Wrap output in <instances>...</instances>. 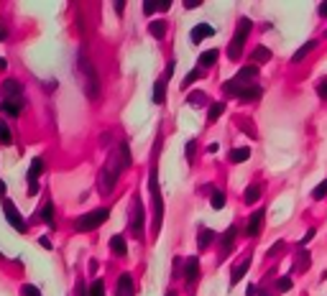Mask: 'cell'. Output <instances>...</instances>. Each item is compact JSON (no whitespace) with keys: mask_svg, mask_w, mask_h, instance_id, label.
I'll use <instances>...</instances> for the list:
<instances>
[{"mask_svg":"<svg viewBox=\"0 0 327 296\" xmlns=\"http://www.w3.org/2000/svg\"><path fill=\"white\" fill-rule=\"evenodd\" d=\"M243 199H246V204H256V202L261 199V186H258V184H251V186L246 189Z\"/></svg>","mask_w":327,"mask_h":296,"instance_id":"83f0119b","label":"cell"},{"mask_svg":"<svg viewBox=\"0 0 327 296\" xmlns=\"http://www.w3.org/2000/svg\"><path fill=\"white\" fill-rule=\"evenodd\" d=\"M143 220H146V215H143L141 197L133 194V204H130V235L138 238V240L143 238Z\"/></svg>","mask_w":327,"mask_h":296,"instance_id":"52a82bcc","label":"cell"},{"mask_svg":"<svg viewBox=\"0 0 327 296\" xmlns=\"http://www.w3.org/2000/svg\"><path fill=\"white\" fill-rule=\"evenodd\" d=\"M325 194H327V179H325V181H322V184L315 189V192H312V197H315V199H322Z\"/></svg>","mask_w":327,"mask_h":296,"instance_id":"74e56055","label":"cell"},{"mask_svg":"<svg viewBox=\"0 0 327 296\" xmlns=\"http://www.w3.org/2000/svg\"><path fill=\"white\" fill-rule=\"evenodd\" d=\"M212 33H215V28H212L210 23H197V26H194V28H192V33H189V38L194 41V44H200V41H202V38H210Z\"/></svg>","mask_w":327,"mask_h":296,"instance_id":"9a60e30c","label":"cell"},{"mask_svg":"<svg viewBox=\"0 0 327 296\" xmlns=\"http://www.w3.org/2000/svg\"><path fill=\"white\" fill-rule=\"evenodd\" d=\"M0 110H5L8 115L18 118L20 110H23V100H3V105H0Z\"/></svg>","mask_w":327,"mask_h":296,"instance_id":"d6986e66","label":"cell"},{"mask_svg":"<svg viewBox=\"0 0 327 296\" xmlns=\"http://www.w3.org/2000/svg\"><path fill=\"white\" fill-rule=\"evenodd\" d=\"M0 197H5V181L0 179Z\"/></svg>","mask_w":327,"mask_h":296,"instance_id":"816d5d0a","label":"cell"},{"mask_svg":"<svg viewBox=\"0 0 327 296\" xmlns=\"http://www.w3.org/2000/svg\"><path fill=\"white\" fill-rule=\"evenodd\" d=\"M320 15H322V18H327V3H322V5H320Z\"/></svg>","mask_w":327,"mask_h":296,"instance_id":"f907efd6","label":"cell"},{"mask_svg":"<svg viewBox=\"0 0 327 296\" xmlns=\"http://www.w3.org/2000/svg\"><path fill=\"white\" fill-rule=\"evenodd\" d=\"M38 243H41V245H43V248H46V250H51V240H49V238H41V240H38Z\"/></svg>","mask_w":327,"mask_h":296,"instance_id":"7dc6e473","label":"cell"},{"mask_svg":"<svg viewBox=\"0 0 327 296\" xmlns=\"http://www.w3.org/2000/svg\"><path fill=\"white\" fill-rule=\"evenodd\" d=\"M223 90H225V95L241 97V100H258V97H261V87H258L256 82H253V84H243V82L230 79V82L223 84Z\"/></svg>","mask_w":327,"mask_h":296,"instance_id":"5b68a950","label":"cell"},{"mask_svg":"<svg viewBox=\"0 0 327 296\" xmlns=\"http://www.w3.org/2000/svg\"><path fill=\"white\" fill-rule=\"evenodd\" d=\"M217 49H210V51H205V54H200V59H197V64L202 67V69H207V67H212L215 61H217Z\"/></svg>","mask_w":327,"mask_h":296,"instance_id":"603a6c76","label":"cell"},{"mask_svg":"<svg viewBox=\"0 0 327 296\" xmlns=\"http://www.w3.org/2000/svg\"><path fill=\"white\" fill-rule=\"evenodd\" d=\"M77 74H79V82H82L84 95L90 97V100H95L97 92H100V79H97L95 67L90 64V59H87L84 54H79V59H77Z\"/></svg>","mask_w":327,"mask_h":296,"instance_id":"7a4b0ae2","label":"cell"},{"mask_svg":"<svg viewBox=\"0 0 327 296\" xmlns=\"http://www.w3.org/2000/svg\"><path fill=\"white\" fill-rule=\"evenodd\" d=\"M248 268H251V256H246L241 263H238L235 268H233V273H230V286H235L238 281H241L246 273H248Z\"/></svg>","mask_w":327,"mask_h":296,"instance_id":"2e32d148","label":"cell"},{"mask_svg":"<svg viewBox=\"0 0 327 296\" xmlns=\"http://www.w3.org/2000/svg\"><path fill=\"white\" fill-rule=\"evenodd\" d=\"M171 72H174V61H169L166 74H164V77H159V79H156V84H154V102H156V105H164V100H166V82H169Z\"/></svg>","mask_w":327,"mask_h":296,"instance_id":"ba28073f","label":"cell"},{"mask_svg":"<svg viewBox=\"0 0 327 296\" xmlns=\"http://www.w3.org/2000/svg\"><path fill=\"white\" fill-rule=\"evenodd\" d=\"M317 95H320L322 100H327V79H322V82L317 84Z\"/></svg>","mask_w":327,"mask_h":296,"instance_id":"ab89813d","label":"cell"},{"mask_svg":"<svg viewBox=\"0 0 327 296\" xmlns=\"http://www.w3.org/2000/svg\"><path fill=\"white\" fill-rule=\"evenodd\" d=\"M197 276H200V261L192 256V258L184 261V281L192 286L194 281H197Z\"/></svg>","mask_w":327,"mask_h":296,"instance_id":"4fadbf2b","label":"cell"},{"mask_svg":"<svg viewBox=\"0 0 327 296\" xmlns=\"http://www.w3.org/2000/svg\"><path fill=\"white\" fill-rule=\"evenodd\" d=\"M258 294V289L256 286H248V291H246V296H256Z\"/></svg>","mask_w":327,"mask_h":296,"instance_id":"681fc988","label":"cell"},{"mask_svg":"<svg viewBox=\"0 0 327 296\" xmlns=\"http://www.w3.org/2000/svg\"><path fill=\"white\" fill-rule=\"evenodd\" d=\"M256 77H258V67H243L241 72L235 74V82H243V84H253L256 82Z\"/></svg>","mask_w":327,"mask_h":296,"instance_id":"ac0fdd59","label":"cell"},{"mask_svg":"<svg viewBox=\"0 0 327 296\" xmlns=\"http://www.w3.org/2000/svg\"><path fill=\"white\" fill-rule=\"evenodd\" d=\"M261 225H264V209H256V212L251 215V220H248L246 235H248V238H256L258 232H261Z\"/></svg>","mask_w":327,"mask_h":296,"instance_id":"5bb4252c","label":"cell"},{"mask_svg":"<svg viewBox=\"0 0 327 296\" xmlns=\"http://www.w3.org/2000/svg\"><path fill=\"white\" fill-rule=\"evenodd\" d=\"M115 13H125V3H115Z\"/></svg>","mask_w":327,"mask_h":296,"instance_id":"c3c4849f","label":"cell"},{"mask_svg":"<svg viewBox=\"0 0 327 296\" xmlns=\"http://www.w3.org/2000/svg\"><path fill=\"white\" fill-rule=\"evenodd\" d=\"M271 59V51L266 49V46H258L253 54H251V61H253V67L256 64H266V61Z\"/></svg>","mask_w":327,"mask_h":296,"instance_id":"cb8c5ba5","label":"cell"},{"mask_svg":"<svg viewBox=\"0 0 327 296\" xmlns=\"http://www.w3.org/2000/svg\"><path fill=\"white\" fill-rule=\"evenodd\" d=\"M20 294L23 296H41V289H36L33 284H23L20 286Z\"/></svg>","mask_w":327,"mask_h":296,"instance_id":"d590c367","label":"cell"},{"mask_svg":"<svg viewBox=\"0 0 327 296\" xmlns=\"http://www.w3.org/2000/svg\"><path fill=\"white\" fill-rule=\"evenodd\" d=\"M325 36H327V33H325Z\"/></svg>","mask_w":327,"mask_h":296,"instance_id":"9f6ffc18","label":"cell"},{"mask_svg":"<svg viewBox=\"0 0 327 296\" xmlns=\"http://www.w3.org/2000/svg\"><path fill=\"white\" fill-rule=\"evenodd\" d=\"M5 67H8V61H5L3 56H0V69H5Z\"/></svg>","mask_w":327,"mask_h":296,"instance_id":"f5cc1de1","label":"cell"},{"mask_svg":"<svg viewBox=\"0 0 327 296\" xmlns=\"http://www.w3.org/2000/svg\"><path fill=\"white\" fill-rule=\"evenodd\" d=\"M292 289V279L289 276H281L279 281H276V291H281V294H287Z\"/></svg>","mask_w":327,"mask_h":296,"instance_id":"e575fe53","label":"cell"},{"mask_svg":"<svg viewBox=\"0 0 327 296\" xmlns=\"http://www.w3.org/2000/svg\"><path fill=\"white\" fill-rule=\"evenodd\" d=\"M258 296H269V294H266V291H258Z\"/></svg>","mask_w":327,"mask_h":296,"instance_id":"db71d44e","label":"cell"},{"mask_svg":"<svg viewBox=\"0 0 327 296\" xmlns=\"http://www.w3.org/2000/svg\"><path fill=\"white\" fill-rule=\"evenodd\" d=\"M128 166H130V148H128V143H118V148L107 156L102 171L97 176V192L102 197H107L115 189L118 176L123 174V168H128Z\"/></svg>","mask_w":327,"mask_h":296,"instance_id":"6da1fadb","label":"cell"},{"mask_svg":"<svg viewBox=\"0 0 327 296\" xmlns=\"http://www.w3.org/2000/svg\"><path fill=\"white\" fill-rule=\"evenodd\" d=\"M107 215H110V209H107V207L95 209V212H87V215H82V217L74 220V230L77 232H92V230H97L107 220Z\"/></svg>","mask_w":327,"mask_h":296,"instance_id":"277c9868","label":"cell"},{"mask_svg":"<svg viewBox=\"0 0 327 296\" xmlns=\"http://www.w3.org/2000/svg\"><path fill=\"white\" fill-rule=\"evenodd\" d=\"M148 33L154 36V38H164L166 36V23H164V20H151V23H148Z\"/></svg>","mask_w":327,"mask_h":296,"instance_id":"484cf974","label":"cell"},{"mask_svg":"<svg viewBox=\"0 0 327 296\" xmlns=\"http://www.w3.org/2000/svg\"><path fill=\"white\" fill-rule=\"evenodd\" d=\"M248 156H251L248 146H241V148H233V151H230V161L233 163H243V161H248Z\"/></svg>","mask_w":327,"mask_h":296,"instance_id":"7402d4cb","label":"cell"},{"mask_svg":"<svg viewBox=\"0 0 327 296\" xmlns=\"http://www.w3.org/2000/svg\"><path fill=\"white\" fill-rule=\"evenodd\" d=\"M184 5L192 10V8H197V5H200V0H184Z\"/></svg>","mask_w":327,"mask_h":296,"instance_id":"ee69618b","label":"cell"},{"mask_svg":"<svg viewBox=\"0 0 327 296\" xmlns=\"http://www.w3.org/2000/svg\"><path fill=\"white\" fill-rule=\"evenodd\" d=\"M200 74H202L200 69H192V72H189V74L184 77V84H182V87H187V84H192L194 79H200Z\"/></svg>","mask_w":327,"mask_h":296,"instance_id":"f35d334b","label":"cell"},{"mask_svg":"<svg viewBox=\"0 0 327 296\" xmlns=\"http://www.w3.org/2000/svg\"><path fill=\"white\" fill-rule=\"evenodd\" d=\"M148 189H151V202H154V235H159V232H161V222H164V199H161V186H159L156 166H151Z\"/></svg>","mask_w":327,"mask_h":296,"instance_id":"3957f363","label":"cell"},{"mask_svg":"<svg viewBox=\"0 0 327 296\" xmlns=\"http://www.w3.org/2000/svg\"><path fill=\"white\" fill-rule=\"evenodd\" d=\"M312 238H315V230H310V232H307V235H304V238H302V245H307V243H310Z\"/></svg>","mask_w":327,"mask_h":296,"instance_id":"7bdbcfd3","label":"cell"},{"mask_svg":"<svg viewBox=\"0 0 327 296\" xmlns=\"http://www.w3.org/2000/svg\"><path fill=\"white\" fill-rule=\"evenodd\" d=\"M212 240H215V232H212L210 227H202V230H200V235H197V248L205 250V248H210Z\"/></svg>","mask_w":327,"mask_h":296,"instance_id":"d4e9b609","label":"cell"},{"mask_svg":"<svg viewBox=\"0 0 327 296\" xmlns=\"http://www.w3.org/2000/svg\"><path fill=\"white\" fill-rule=\"evenodd\" d=\"M281 248H284V243H281V240H279V243H274V248H271V253H269V256H274V253H279Z\"/></svg>","mask_w":327,"mask_h":296,"instance_id":"f6af8a7d","label":"cell"},{"mask_svg":"<svg viewBox=\"0 0 327 296\" xmlns=\"http://www.w3.org/2000/svg\"><path fill=\"white\" fill-rule=\"evenodd\" d=\"M10 141H13V133H10V128H8V123L0 120V146H8Z\"/></svg>","mask_w":327,"mask_h":296,"instance_id":"1f68e13d","label":"cell"},{"mask_svg":"<svg viewBox=\"0 0 327 296\" xmlns=\"http://www.w3.org/2000/svg\"><path fill=\"white\" fill-rule=\"evenodd\" d=\"M133 279L130 273H120L118 276V284H115V296H133Z\"/></svg>","mask_w":327,"mask_h":296,"instance_id":"8fae6325","label":"cell"},{"mask_svg":"<svg viewBox=\"0 0 327 296\" xmlns=\"http://www.w3.org/2000/svg\"><path fill=\"white\" fill-rule=\"evenodd\" d=\"M154 10H159V0H146V3H143V13L151 15Z\"/></svg>","mask_w":327,"mask_h":296,"instance_id":"8d00e7d4","label":"cell"},{"mask_svg":"<svg viewBox=\"0 0 327 296\" xmlns=\"http://www.w3.org/2000/svg\"><path fill=\"white\" fill-rule=\"evenodd\" d=\"M312 49H317V41H307V44H304V46H302V49H299V51H297V54L292 56V61H294V64H297V61H302V59L307 56V54H310Z\"/></svg>","mask_w":327,"mask_h":296,"instance_id":"4dcf8cb0","label":"cell"},{"mask_svg":"<svg viewBox=\"0 0 327 296\" xmlns=\"http://www.w3.org/2000/svg\"><path fill=\"white\" fill-rule=\"evenodd\" d=\"M41 220L46 222V225H51V222H54V207H51V202L43 204V209H41Z\"/></svg>","mask_w":327,"mask_h":296,"instance_id":"d6a6232c","label":"cell"},{"mask_svg":"<svg viewBox=\"0 0 327 296\" xmlns=\"http://www.w3.org/2000/svg\"><path fill=\"white\" fill-rule=\"evenodd\" d=\"M5 217H8V222L13 225V230H18V232H26V230H28L26 220L20 217V212L15 209V204H13V202H5Z\"/></svg>","mask_w":327,"mask_h":296,"instance_id":"30bf717a","label":"cell"},{"mask_svg":"<svg viewBox=\"0 0 327 296\" xmlns=\"http://www.w3.org/2000/svg\"><path fill=\"white\" fill-rule=\"evenodd\" d=\"M223 110H225V102H212V105H210V110H207V120L215 123L217 118L223 115Z\"/></svg>","mask_w":327,"mask_h":296,"instance_id":"f546056e","label":"cell"},{"mask_svg":"<svg viewBox=\"0 0 327 296\" xmlns=\"http://www.w3.org/2000/svg\"><path fill=\"white\" fill-rule=\"evenodd\" d=\"M3 92H5V100H23V84L15 82V79H5Z\"/></svg>","mask_w":327,"mask_h":296,"instance_id":"7c38bea8","label":"cell"},{"mask_svg":"<svg viewBox=\"0 0 327 296\" xmlns=\"http://www.w3.org/2000/svg\"><path fill=\"white\" fill-rule=\"evenodd\" d=\"M110 250H113V256L125 258V256H128V240H125L123 235H113V238H110Z\"/></svg>","mask_w":327,"mask_h":296,"instance_id":"e0dca14e","label":"cell"},{"mask_svg":"<svg viewBox=\"0 0 327 296\" xmlns=\"http://www.w3.org/2000/svg\"><path fill=\"white\" fill-rule=\"evenodd\" d=\"M210 204H212V209H223V207H225V192H220V189H212Z\"/></svg>","mask_w":327,"mask_h":296,"instance_id":"f1b7e54d","label":"cell"},{"mask_svg":"<svg viewBox=\"0 0 327 296\" xmlns=\"http://www.w3.org/2000/svg\"><path fill=\"white\" fill-rule=\"evenodd\" d=\"M90 296H105V281L97 279L92 286H90Z\"/></svg>","mask_w":327,"mask_h":296,"instance_id":"836d02e7","label":"cell"},{"mask_svg":"<svg viewBox=\"0 0 327 296\" xmlns=\"http://www.w3.org/2000/svg\"><path fill=\"white\" fill-rule=\"evenodd\" d=\"M251 28H253V23L248 18H241V23H238V31H235V36H233V41H230V46H228V56L235 61V59H241V54H243V44H246V38H248V33H251Z\"/></svg>","mask_w":327,"mask_h":296,"instance_id":"8992f818","label":"cell"},{"mask_svg":"<svg viewBox=\"0 0 327 296\" xmlns=\"http://www.w3.org/2000/svg\"><path fill=\"white\" fill-rule=\"evenodd\" d=\"M310 263H312L310 250H307V248H299V250H297V258H294V266H297L299 271H307V268H310Z\"/></svg>","mask_w":327,"mask_h":296,"instance_id":"ffe728a7","label":"cell"},{"mask_svg":"<svg viewBox=\"0 0 327 296\" xmlns=\"http://www.w3.org/2000/svg\"><path fill=\"white\" fill-rule=\"evenodd\" d=\"M43 171V158L36 156L28 168V194H38V174Z\"/></svg>","mask_w":327,"mask_h":296,"instance_id":"9c48e42d","label":"cell"},{"mask_svg":"<svg viewBox=\"0 0 327 296\" xmlns=\"http://www.w3.org/2000/svg\"><path fill=\"white\" fill-rule=\"evenodd\" d=\"M187 102L192 105V108H205V105H207V95L205 92H189V97H187Z\"/></svg>","mask_w":327,"mask_h":296,"instance_id":"4316f807","label":"cell"},{"mask_svg":"<svg viewBox=\"0 0 327 296\" xmlns=\"http://www.w3.org/2000/svg\"><path fill=\"white\" fill-rule=\"evenodd\" d=\"M77 296H90V289H87V286H84L82 281L77 284Z\"/></svg>","mask_w":327,"mask_h":296,"instance_id":"60d3db41","label":"cell"},{"mask_svg":"<svg viewBox=\"0 0 327 296\" xmlns=\"http://www.w3.org/2000/svg\"><path fill=\"white\" fill-rule=\"evenodd\" d=\"M192 156H194V141H189V143H187V158L192 161Z\"/></svg>","mask_w":327,"mask_h":296,"instance_id":"b9f144b4","label":"cell"},{"mask_svg":"<svg viewBox=\"0 0 327 296\" xmlns=\"http://www.w3.org/2000/svg\"><path fill=\"white\" fill-rule=\"evenodd\" d=\"M235 238H238V227H235V225H230V227H228V232L223 235V253H230V250H233Z\"/></svg>","mask_w":327,"mask_h":296,"instance_id":"44dd1931","label":"cell"},{"mask_svg":"<svg viewBox=\"0 0 327 296\" xmlns=\"http://www.w3.org/2000/svg\"><path fill=\"white\" fill-rule=\"evenodd\" d=\"M5 38H8V28L0 23V41H5Z\"/></svg>","mask_w":327,"mask_h":296,"instance_id":"bcb514c9","label":"cell"},{"mask_svg":"<svg viewBox=\"0 0 327 296\" xmlns=\"http://www.w3.org/2000/svg\"><path fill=\"white\" fill-rule=\"evenodd\" d=\"M166 296H177V294H174V291H169V294H166Z\"/></svg>","mask_w":327,"mask_h":296,"instance_id":"11a10c76","label":"cell"}]
</instances>
